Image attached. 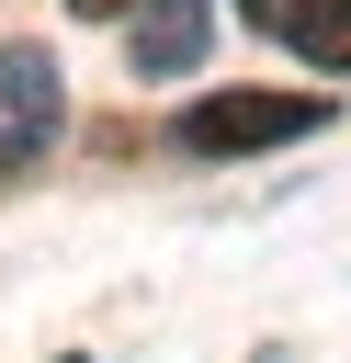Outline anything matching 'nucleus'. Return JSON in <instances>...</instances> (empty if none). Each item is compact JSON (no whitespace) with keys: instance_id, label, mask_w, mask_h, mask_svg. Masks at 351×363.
<instances>
[{"instance_id":"obj_1","label":"nucleus","mask_w":351,"mask_h":363,"mask_svg":"<svg viewBox=\"0 0 351 363\" xmlns=\"http://www.w3.org/2000/svg\"><path fill=\"white\" fill-rule=\"evenodd\" d=\"M328 125V91H204L181 113V147L192 159H260V147H294Z\"/></svg>"},{"instance_id":"obj_2","label":"nucleus","mask_w":351,"mask_h":363,"mask_svg":"<svg viewBox=\"0 0 351 363\" xmlns=\"http://www.w3.org/2000/svg\"><path fill=\"white\" fill-rule=\"evenodd\" d=\"M68 136V79L34 34H0V182L45 170V147Z\"/></svg>"},{"instance_id":"obj_3","label":"nucleus","mask_w":351,"mask_h":363,"mask_svg":"<svg viewBox=\"0 0 351 363\" xmlns=\"http://www.w3.org/2000/svg\"><path fill=\"white\" fill-rule=\"evenodd\" d=\"M215 45V0H136L125 11V68L136 79H192Z\"/></svg>"},{"instance_id":"obj_4","label":"nucleus","mask_w":351,"mask_h":363,"mask_svg":"<svg viewBox=\"0 0 351 363\" xmlns=\"http://www.w3.org/2000/svg\"><path fill=\"white\" fill-rule=\"evenodd\" d=\"M272 45H294V57H317V68H351V0H238Z\"/></svg>"},{"instance_id":"obj_5","label":"nucleus","mask_w":351,"mask_h":363,"mask_svg":"<svg viewBox=\"0 0 351 363\" xmlns=\"http://www.w3.org/2000/svg\"><path fill=\"white\" fill-rule=\"evenodd\" d=\"M68 11H79V23H113V11H125V0H68Z\"/></svg>"}]
</instances>
